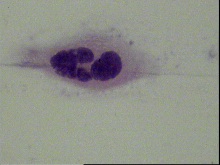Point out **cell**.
<instances>
[{"label": "cell", "instance_id": "cell-1", "mask_svg": "<svg viewBox=\"0 0 220 165\" xmlns=\"http://www.w3.org/2000/svg\"><path fill=\"white\" fill-rule=\"evenodd\" d=\"M122 67L119 55L115 52L107 51L103 53L92 64L90 73L95 80L105 81L117 76Z\"/></svg>", "mask_w": 220, "mask_h": 165}, {"label": "cell", "instance_id": "cell-2", "mask_svg": "<svg viewBox=\"0 0 220 165\" xmlns=\"http://www.w3.org/2000/svg\"><path fill=\"white\" fill-rule=\"evenodd\" d=\"M50 61L59 75L71 79L76 78L78 62L72 49L58 52L51 58Z\"/></svg>", "mask_w": 220, "mask_h": 165}, {"label": "cell", "instance_id": "cell-3", "mask_svg": "<svg viewBox=\"0 0 220 165\" xmlns=\"http://www.w3.org/2000/svg\"><path fill=\"white\" fill-rule=\"evenodd\" d=\"M72 49L78 63H88L93 60L94 55L90 49L85 47H79Z\"/></svg>", "mask_w": 220, "mask_h": 165}, {"label": "cell", "instance_id": "cell-4", "mask_svg": "<svg viewBox=\"0 0 220 165\" xmlns=\"http://www.w3.org/2000/svg\"><path fill=\"white\" fill-rule=\"evenodd\" d=\"M76 76L78 80L82 82L89 81L93 78L91 73L82 67H79L77 69Z\"/></svg>", "mask_w": 220, "mask_h": 165}]
</instances>
